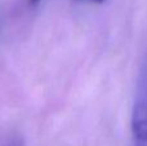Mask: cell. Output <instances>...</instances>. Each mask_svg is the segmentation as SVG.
<instances>
[{"mask_svg": "<svg viewBox=\"0 0 147 146\" xmlns=\"http://www.w3.org/2000/svg\"><path fill=\"white\" fill-rule=\"evenodd\" d=\"M7 146H22V142H21L20 140H17V139H13V140H10V141L8 142Z\"/></svg>", "mask_w": 147, "mask_h": 146, "instance_id": "2", "label": "cell"}, {"mask_svg": "<svg viewBox=\"0 0 147 146\" xmlns=\"http://www.w3.org/2000/svg\"><path fill=\"white\" fill-rule=\"evenodd\" d=\"M86 1H92V3H102L105 0H86Z\"/></svg>", "mask_w": 147, "mask_h": 146, "instance_id": "3", "label": "cell"}, {"mask_svg": "<svg viewBox=\"0 0 147 146\" xmlns=\"http://www.w3.org/2000/svg\"><path fill=\"white\" fill-rule=\"evenodd\" d=\"M134 146H147V67L141 75L132 111Z\"/></svg>", "mask_w": 147, "mask_h": 146, "instance_id": "1", "label": "cell"}, {"mask_svg": "<svg viewBox=\"0 0 147 146\" xmlns=\"http://www.w3.org/2000/svg\"><path fill=\"white\" fill-rule=\"evenodd\" d=\"M28 1H30L31 4H38V3L40 1V0H28Z\"/></svg>", "mask_w": 147, "mask_h": 146, "instance_id": "4", "label": "cell"}]
</instances>
